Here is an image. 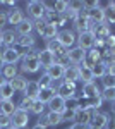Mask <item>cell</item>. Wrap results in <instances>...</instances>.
<instances>
[{
    "instance_id": "2e32d148",
    "label": "cell",
    "mask_w": 115,
    "mask_h": 129,
    "mask_svg": "<svg viewBox=\"0 0 115 129\" xmlns=\"http://www.w3.org/2000/svg\"><path fill=\"white\" fill-rule=\"evenodd\" d=\"M33 29H34V26H33V21L31 19H24L22 22H19V24L16 26L17 36H28V35H33Z\"/></svg>"
},
{
    "instance_id": "681fc988",
    "label": "cell",
    "mask_w": 115,
    "mask_h": 129,
    "mask_svg": "<svg viewBox=\"0 0 115 129\" xmlns=\"http://www.w3.org/2000/svg\"><path fill=\"white\" fill-rule=\"evenodd\" d=\"M106 74L115 78V62H112V64H108V66H106Z\"/></svg>"
},
{
    "instance_id": "3957f363",
    "label": "cell",
    "mask_w": 115,
    "mask_h": 129,
    "mask_svg": "<svg viewBox=\"0 0 115 129\" xmlns=\"http://www.w3.org/2000/svg\"><path fill=\"white\" fill-rule=\"evenodd\" d=\"M74 29L81 35V33H86V31H89V24H91V21H89V17H88V10L83 9L79 14L76 16V19H74Z\"/></svg>"
},
{
    "instance_id": "6da1fadb",
    "label": "cell",
    "mask_w": 115,
    "mask_h": 129,
    "mask_svg": "<svg viewBox=\"0 0 115 129\" xmlns=\"http://www.w3.org/2000/svg\"><path fill=\"white\" fill-rule=\"evenodd\" d=\"M21 69L24 71V72H29V74H34V72H38L41 69V64H40V60H38V50H33L26 57H22Z\"/></svg>"
},
{
    "instance_id": "30bf717a",
    "label": "cell",
    "mask_w": 115,
    "mask_h": 129,
    "mask_svg": "<svg viewBox=\"0 0 115 129\" xmlns=\"http://www.w3.org/2000/svg\"><path fill=\"white\" fill-rule=\"evenodd\" d=\"M21 59V55L16 52V48L14 47H4V50H2V60H4V66L5 64H17Z\"/></svg>"
},
{
    "instance_id": "60d3db41",
    "label": "cell",
    "mask_w": 115,
    "mask_h": 129,
    "mask_svg": "<svg viewBox=\"0 0 115 129\" xmlns=\"http://www.w3.org/2000/svg\"><path fill=\"white\" fill-rule=\"evenodd\" d=\"M53 10L58 12V14H64V12H67V2H64V0H58L53 4Z\"/></svg>"
},
{
    "instance_id": "5bb4252c",
    "label": "cell",
    "mask_w": 115,
    "mask_h": 129,
    "mask_svg": "<svg viewBox=\"0 0 115 129\" xmlns=\"http://www.w3.org/2000/svg\"><path fill=\"white\" fill-rule=\"evenodd\" d=\"M69 55V60H70V64L72 66H79V64H83L84 62V57H86V52L83 48H79V47H76V48H70L67 52Z\"/></svg>"
},
{
    "instance_id": "d590c367",
    "label": "cell",
    "mask_w": 115,
    "mask_h": 129,
    "mask_svg": "<svg viewBox=\"0 0 115 129\" xmlns=\"http://www.w3.org/2000/svg\"><path fill=\"white\" fill-rule=\"evenodd\" d=\"M84 9V2H67V10L72 14H79Z\"/></svg>"
},
{
    "instance_id": "83f0119b",
    "label": "cell",
    "mask_w": 115,
    "mask_h": 129,
    "mask_svg": "<svg viewBox=\"0 0 115 129\" xmlns=\"http://www.w3.org/2000/svg\"><path fill=\"white\" fill-rule=\"evenodd\" d=\"M16 110H17V107L14 105L12 100H4V102H0V114L12 117V114H14Z\"/></svg>"
},
{
    "instance_id": "7dc6e473",
    "label": "cell",
    "mask_w": 115,
    "mask_h": 129,
    "mask_svg": "<svg viewBox=\"0 0 115 129\" xmlns=\"http://www.w3.org/2000/svg\"><path fill=\"white\" fill-rule=\"evenodd\" d=\"M38 126H41V127H45L47 129L48 127V119H47V115H40V119H38Z\"/></svg>"
},
{
    "instance_id": "4316f807",
    "label": "cell",
    "mask_w": 115,
    "mask_h": 129,
    "mask_svg": "<svg viewBox=\"0 0 115 129\" xmlns=\"http://www.w3.org/2000/svg\"><path fill=\"white\" fill-rule=\"evenodd\" d=\"M64 67L62 66H57V64H53L52 67H48L47 69V74L52 78V81H58V79H62L64 78Z\"/></svg>"
},
{
    "instance_id": "1f68e13d",
    "label": "cell",
    "mask_w": 115,
    "mask_h": 129,
    "mask_svg": "<svg viewBox=\"0 0 115 129\" xmlns=\"http://www.w3.org/2000/svg\"><path fill=\"white\" fill-rule=\"evenodd\" d=\"M47 119H48V126H53V127L64 122L62 114H55V112H48V114H47Z\"/></svg>"
},
{
    "instance_id": "74e56055",
    "label": "cell",
    "mask_w": 115,
    "mask_h": 129,
    "mask_svg": "<svg viewBox=\"0 0 115 129\" xmlns=\"http://www.w3.org/2000/svg\"><path fill=\"white\" fill-rule=\"evenodd\" d=\"M65 110H72V112L79 110V100H77V96H72V98L65 100Z\"/></svg>"
},
{
    "instance_id": "7402d4cb",
    "label": "cell",
    "mask_w": 115,
    "mask_h": 129,
    "mask_svg": "<svg viewBox=\"0 0 115 129\" xmlns=\"http://www.w3.org/2000/svg\"><path fill=\"white\" fill-rule=\"evenodd\" d=\"M64 81H72V83H77L79 81V66H69L64 71Z\"/></svg>"
},
{
    "instance_id": "6f0895ef",
    "label": "cell",
    "mask_w": 115,
    "mask_h": 129,
    "mask_svg": "<svg viewBox=\"0 0 115 129\" xmlns=\"http://www.w3.org/2000/svg\"><path fill=\"white\" fill-rule=\"evenodd\" d=\"M7 129H17V127H14V126H10V127H7Z\"/></svg>"
},
{
    "instance_id": "f6af8a7d",
    "label": "cell",
    "mask_w": 115,
    "mask_h": 129,
    "mask_svg": "<svg viewBox=\"0 0 115 129\" xmlns=\"http://www.w3.org/2000/svg\"><path fill=\"white\" fill-rule=\"evenodd\" d=\"M115 47V35H110L105 38V48H113Z\"/></svg>"
},
{
    "instance_id": "9f6ffc18",
    "label": "cell",
    "mask_w": 115,
    "mask_h": 129,
    "mask_svg": "<svg viewBox=\"0 0 115 129\" xmlns=\"http://www.w3.org/2000/svg\"><path fill=\"white\" fill-rule=\"evenodd\" d=\"M31 129H45V127H41V126H38V124H36L34 127H31Z\"/></svg>"
},
{
    "instance_id": "8992f818",
    "label": "cell",
    "mask_w": 115,
    "mask_h": 129,
    "mask_svg": "<svg viewBox=\"0 0 115 129\" xmlns=\"http://www.w3.org/2000/svg\"><path fill=\"white\" fill-rule=\"evenodd\" d=\"M28 122H29V112H24V110H19V109L10 117V126H14L17 129H22L24 126H28Z\"/></svg>"
},
{
    "instance_id": "603a6c76",
    "label": "cell",
    "mask_w": 115,
    "mask_h": 129,
    "mask_svg": "<svg viewBox=\"0 0 115 129\" xmlns=\"http://www.w3.org/2000/svg\"><path fill=\"white\" fill-rule=\"evenodd\" d=\"M40 91H41V89H40L36 81H28V86H26V89H24L22 93H24V96H28V98L36 100L38 95H40Z\"/></svg>"
},
{
    "instance_id": "7c38bea8",
    "label": "cell",
    "mask_w": 115,
    "mask_h": 129,
    "mask_svg": "<svg viewBox=\"0 0 115 129\" xmlns=\"http://www.w3.org/2000/svg\"><path fill=\"white\" fill-rule=\"evenodd\" d=\"M38 60L41 64V67L48 69V67H52L55 64V55L52 52H48L47 48H43V50H38Z\"/></svg>"
},
{
    "instance_id": "11a10c76",
    "label": "cell",
    "mask_w": 115,
    "mask_h": 129,
    "mask_svg": "<svg viewBox=\"0 0 115 129\" xmlns=\"http://www.w3.org/2000/svg\"><path fill=\"white\" fill-rule=\"evenodd\" d=\"M4 45H2V29H0V48H2Z\"/></svg>"
},
{
    "instance_id": "277c9868",
    "label": "cell",
    "mask_w": 115,
    "mask_h": 129,
    "mask_svg": "<svg viewBox=\"0 0 115 129\" xmlns=\"http://www.w3.org/2000/svg\"><path fill=\"white\" fill-rule=\"evenodd\" d=\"M45 12H47L45 2H40V0H33V2H29V4H28V14H29V16H31V17H33L34 21L43 19Z\"/></svg>"
},
{
    "instance_id": "7bdbcfd3",
    "label": "cell",
    "mask_w": 115,
    "mask_h": 129,
    "mask_svg": "<svg viewBox=\"0 0 115 129\" xmlns=\"http://www.w3.org/2000/svg\"><path fill=\"white\" fill-rule=\"evenodd\" d=\"M33 26H34V29L38 31V35L41 36V33H43V29H45V26H47V21L45 19H38L33 22Z\"/></svg>"
},
{
    "instance_id": "d4e9b609",
    "label": "cell",
    "mask_w": 115,
    "mask_h": 129,
    "mask_svg": "<svg viewBox=\"0 0 115 129\" xmlns=\"http://www.w3.org/2000/svg\"><path fill=\"white\" fill-rule=\"evenodd\" d=\"M79 81H83L84 84L86 83H93L95 76H93V71L86 67V66H79Z\"/></svg>"
},
{
    "instance_id": "f35d334b",
    "label": "cell",
    "mask_w": 115,
    "mask_h": 129,
    "mask_svg": "<svg viewBox=\"0 0 115 129\" xmlns=\"http://www.w3.org/2000/svg\"><path fill=\"white\" fill-rule=\"evenodd\" d=\"M36 83H38V86H40V89H45V88H50V84H52V78H50V76H48L47 72H45V74H43V76H41V78H40V79L36 81Z\"/></svg>"
},
{
    "instance_id": "b9f144b4",
    "label": "cell",
    "mask_w": 115,
    "mask_h": 129,
    "mask_svg": "<svg viewBox=\"0 0 115 129\" xmlns=\"http://www.w3.org/2000/svg\"><path fill=\"white\" fill-rule=\"evenodd\" d=\"M101 83H103V86H105V88H112V86H115V78H113V76L105 74V76L101 78Z\"/></svg>"
},
{
    "instance_id": "44dd1931",
    "label": "cell",
    "mask_w": 115,
    "mask_h": 129,
    "mask_svg": "<svg viewBox=\"0 0 115 129\" xmlns=\"http://www.w3.org/2000/svg\"><path fill=\"white\" fill-rule=\"evenodd\" d=\"M88 17H89L91 22H105V9L101 5L95 7V9H89L88 10Z\"/></svg>"
},
{
    "instance_id": "f546056e",
    "label": "cell",
    "mask_w": 115,
    "mask_h": 129,
    "mask_svg": "<svg viewBox=\"0 0 115 129\" xmlns=\"http://www.w3.org/2000/svg\"><path fill=\"white\" fill-rule=\"evenodd\" d=\"M14 88L10 86L9 83H5L4 86H0V102H4V100H12L14 96Z\"/></svg>"
},
{
    "instance_id": "7a4b0ae2",
    "label": "cell",
    "mask_w": 115,
    "mask_h": 129,
    "mask_svg": "<svg viewBox=\"0 0 115 129\" xmlns=\"http://www.w3.org/2000/svg\"><path fill=\"white\" fill-rule=\"evenodd\" d=\"M89 33L95 36V40H105L106 36H110V24L106 22H91L89 24Z\"/></svg>"
},
{
    "instance_id": "bcb514c9",
    "label": "cell",
    "mask_w": 115,
    "mask_h": 129,
    "mask_svg": "<svg viewBox=\"0 0 115 129\" xmlns=\"http://www.w3.org/2000/svg\"><path fill=\"white\" fill-rule=\"evenodd\" d=\"M62 119H64V120H74V119H76V112H72V110H65V112L62 114Z\"/></svg>"
},
{
    "instance_id": "8fae6325",
    "label": "cell",
    "mask_w": 115,
    "mask_h": 129,
    "mask_svg": "<svg viewBox=\"0 0 115 129\" xmlns=\"http://www.w3.org/2000/svg\"><path fill=\"white\" fill-rule=\"evenodd\" d=\"M108 120H110V117H108V114H105V112H98L96 110L95 115H93V120H91V127L95 129H105L106 124H108Z\"/></svg>"
},
{
    "instance_id": "ba28073f",
    "label": "cell",
    "mask_w": 115,
    "mask_h": 129,
    "mask_svg": "<svg viewBox=\"0 0 115 129\" xmlns=\"http://www.w3.org/2000/svg\"><path fill=\"white\" fill-rule=\"evenodd\" d=\"M77 47H79V48H83L84 52L95 48V36H93L89 31L77 35Z\"/></svg>"
},
{
    "instance_id": "db71d44e",
    "label": "cell",
    "mask_w": 115,
    "mask_h": 129,
    "mask_svg": "<svg viewBox=\"0 0 115 129\" xmlns=\"http://www.w3.org/2000/svg\"><path fill=\"white\" fill-rule=\"evenodd\" d=\"M5 4H7V5H10V7H16V2H14V0H7Z\"/></svg>"
},
{
    "instance_id": "8d00e7d4",
    "label": "cell",
    "mask_w": 115,
    "mask_h": 129,
    "mask_svg": "<svg viewBox=\"0 0 115 129\" xmlns=\"http://www.w3.org/2000/svg\"><path fill=\"white\" fill-rule=\"evenodd\" d=\"M101 98L106 100V102H112V103H113V102H115V86L103 89V91H101Z\"/></svg>"
},
{
    "instance_id": "4dcf8cb0",
    "label": "cell",
    "mask_w": 115,
    "mask_h": 129,
    "mask_svg": "<svg viewBox=\"0 0 115 129\" xmlns=\"http://www.w3.org/2000/svg\"><path fill=\"white\" fill-rule=\"evenodd\" d=\"M55 95H57V93H55L52 88H45V89H41V91H40V95H38V98H36V100H40L41 103H45V105H47V103L53 98Z\"/></svg>"
},
{
    "instance_id": "680465c9",
    "label": "cell",
    "mask_w": 115,
    "mask_h": 129,
    "mask_svg": "<svg viewBox=\"0 0 115 129\" xmlns=\"http://www.w3.org/2000/svg\"><path fill=\"white\" fill-rule=\"evenodd\" d=\"M113 62H115V55H113Z\"/></svg>"
},
{
    "instance_id": "484cf974",
    "label": "cell",
    "mask_w": 115,
    "mask_h": 129,
    "mask_svg": "<svg viewBox=\"0 0 115 129\" xmlns=\"http://www.w3.org/2000/svg\"><path fill=\"white\" fill-rule=\"evenodd\" d=\"M57 35H58V28L47 22L45 29H43V33H41V38H43L45 41H50V40H53V38H57Z\"/></svg>"
},
{
    "instance_id": "5b68a950",
    "label": "cell",
    "mask_w": 115,
    "mask_h": 129,
    "mask_svg": "<svg viewBox=\"0 0 115 129\" xmlns=\"http://www.w3.org/2000/svg\"><path fill=\"white\" fill-rule=\"evenodd\" d=\"M76 93H77V83L62 79V84H60V88H58V91H57L58 96H62L64 100H67V98L76 96Z\"/></svg>"
},
{
    "instance_id": "ab89813d",
    "label": "cell",
    "mask_w": 115,
    "mask_h": 129,
    "mask_svg": "<svg viewBox=\"0 0 115 129\" xmlns=\"http://www.w3.org/2000/svg\"><path fill=\"white\" fill-rule=\"evenodd\" d=\"M33 114H36V115H41L43 112H45V103H41L40 100H34V103H33V109H31Z\"/></svg>"
},
{
    "instance_id": "f5cc1de1",
    "label": "cell",
    "mask_w": 115,
    "mask_h": 129,
    "mask_svg": "<svg viewBox=\"0 0 115 129\" xmlns=\"http://www.w3.org/2000/svg\"><path fill=\"white\" fill-rule=\"evenodd\" d=\"M2 50H4V47L0 48V71H2V67H4V60H2Z\"/></svg>"
},
{
    "instance_id": "4fadbf2b",
    "label": "cell",
    "mask_w": 115,
    "mask_h": 129,
    "mask_svg": "<svg viewBox=\"0 0 115 129\" xmlns=\"http://www.w3.org/2000/svg\"><path fill=\"white\" fill-rule=\"evenodd\" d=\"M47 105H48V109H50V112H55V114H64L65 112V100L62 98V96H58V95H55Z\"/></svg>"
},
{
    "instance_id": "d6a6232c",
    "label": "cell",
    "mask_w": 115,
    "mask_h": 129,
    "mask_svg": "<svg viewBox=\"0 0 115 129\" xmlns=\"http://www.w3.org/2000/svg\"><path fill=\"white\" fill-rule=\"evenodd\" d=\"M105 22L106 24H115V7L106 4L105 7Z\"/></svg>"
},
{
    "instance_id": "816d5d0a",
    "label": "cell",
    "mask_w": 115,
    "mask_h": 129,
    "mask_svg": "<svg viewBox=\"0 0 115 129\" xmlns=\"http://www.w3.org/2000/svg\"><path fill=\"white\" fill-rule=\"evenodd\" d=\"M5 83H9V81H7L5 78H4V74H2V71H0V86H4Z\"/></svg>"
},
{
    "instance_id": "d6986e66",
    "label": "cell",
    "mask_w": 115,
    "mask_h": 129,
    "mask_svg": "<svg viewBox=\"0 0 115 129\" xmlns=\"http://www.w3.org/2000/svg\"><path fill=\"white\" fill-rule=\"evenodd\" d=\"M96 110H77L76 112V122H79V124H86V126H89L91 124V120H93V115H95Z\"/></svg>"
},
{
    "instance_id": "836d02e7",
    "label": "cell",
    "mask_w": 115,
    "mask_h": 129,
    "mask_svg": "<svg viewBox=\"0 0 115 129\" xmlns=\"http://www.w3.org/2000/svg\"><path fill=\"white\" fill-rule=\"evenodd\" d=\"M93 76H95V79H101L103 76L106 74V66L103 64V62H100V64H96L95 67H93Z\"/></svg>"
},
{
    "instance_id": "52a82bcc",
    "label": "cell",
    "mask_w": 115,
    "mask_h": 129,
    "mask_svg": "<svg viewBox=\"0 0 115 129\" xmlns=\"http://www.w3.org/2000/svg\"><path fill=\"white\" fill-rule=\"evenodd\" d=\"M57 40L65 47L67 50H70V47L74 45L77 41V36L74 35V31H70V29H62V31H58V35H57Z\"/></svg>"
},
{
    "instance_id": "ee69618b",
    "label": "cell",
    "mask_w": 115,
    "mask_h": 129,
    "mask_svg": "<svg viewBox=\"0 0 115 129\" xmlns=\"http://www.w3.org/2000/svg\"><path fill=\"white\" fill-rule=\"evenodd\" d=\"M0 127H10V117L9 115H4V114H0Z\"/></svg>"
},
{
    "instance_id": "e575fe53",
    "label": "cell",
    "mask_w": 115,
    "mask_h": 129,
    "mask_svg": "<svg viewBox=\"0 0 115 129\" xmlns=\"http://www.w3.org/2000/svg\"><path fill=\"white\" fill-rule=\"evenodd\" d=\"M33 103H34V100H33V98L22 96V100H21L19 105H17V109H19V110H24V112H31V109H33Z\"/></svg>"
},
{
    "instance_id": "cb8c5ba5",
    "label": "cell",
    "mask_w": 115,
    "mask_h": 129,
    "mask_svg": "<svg viewBox=\"0 0 115 129\" xmlns=\"http://www.w3.org/2000/svg\"><path fill=\"white\" fill-rule=\"evenodd\" d=\"M9 84L14 88V91H24L26 89V86H28V79L24 78V76H16L14 79H10L9 81Z\"/></svg>"
},
{
    "instance_id": "c3c4849f",
    "label": "cell",
    "mask_w": 115,
    "mask_h": 129,
    "mask_svg": "<svg viewBox=\"0 0 115 129\" xmlns=\"http://www.w3.org/2000/svg\"><path fill=\"white\" fill-rule=\"evenodd\" d=\"M5 24H9V21H7V12H0V29H2Z\"/></svg>"
},
{
    "instance_id": "f907efd6",
    "label": "cell",
    "mask_w": 115,
    "mask_h": 129,
    "mask_svg": "<svg viewBox=\"0 0 115 129\" xmlns=\"http://www.w3.org/2000/svg\"><path fill=\"white\" fill-rule=\"evenodd\" d=\"M69 129H89V127H88L86 124H79V122H74V124H72V126H70Z\"/></svg>"
},
{
    "instance_id": "9c48e42d",
    "label": "cell",
    "mask_w": 115,
    "mask_h": 129,
    "mask_svg": "<svg viewBox=\"0 0 115 129\" xmlns=\"http://www.w3.org/2000/svg\"><path fill=\"white\" fill-rule=\"evenodd\" d=\"M101 62V52L96 48H91L86 52V57H84V62H83V66H86L89 69H93L96 64H100Z\"/></svg>"
},
{
    "instance_id": "ac0fdd59",
    "label": "cell",
    "mask_w": 115,
    "mask_h": 129,
    "mask_svg": "<svg viewBox=\"0 0 115 129\" xmlns=\"http://www.w3.org/2000/svg\"><path fill=\"white\" fill-rule=\"evenodd\" d=\"M47 50H48V52H52L53 55H64V53H67V52H69V50L65 48V47H64L57 38L47 41Z\"/></svg>"
},
{
    "instance_id": "ffe728a7",
    "label": "cell",
    "mask_w": 115,
    "mask_h": 129,
    "mask_svg": "<svg viewBox=\"0 0 115 129\" xmlns=\"http://www.w3.org/2000/svg\"><path fill=\"white\" fill-rule=\"evenodd\" d=\"M100 95H101V91H100V88H98V84L95 81L83 84V96L84 98H93V96H100Z\"/></svg>"
},
{
    "instance_id": "f1b7e54d",
    "label": "cell",
    "mask_w": 115,
    "mask_h": 129,
    "mask_svg": "<svg viewBox=\"0 0 115 129\" xmlns=\"http://www.w3.org/2000/svg\"><path fill=\"white\" fill-rule=\"evenodd\" d=\"M2 74H4V78L7 81L14 79L16 76H19V72H17V66L16 64H5L4 67H2Z\"/></svg>"
},
{
    "instance_id": "9a60e30c",
    "label": "cell",
    "mask_w": 115,
    "mask_h": 129,
    "mask_svg": "<svg viewBox=\"0 0 115 129\" xmlns=\"http://www.w3.org/2000/svg\"><path fill=\"white\" fill-rule=\"evenodd\" d=\"M17 33L14 29H2V45L7 48V47H14L16 41H17Z\"/></svg>"
},
{
    "instance_id": "e0dca14e",
    "label": "cell",
    "mask_w": 115,
    "mask_h": 129,
    "mask_svg": "<svg viewBox=\"0 0 115 129\" xmlns=\"http://www.w3.org/2000/svg\"><path fill=\"white\" fill-rule=\"evenodd\" d=\"M26 19L24 17V14H22V10L17 9V7H12L10 10H7V21H9V24H14V26H17L19 22Z\"/></svg>"
}]
</instances>
